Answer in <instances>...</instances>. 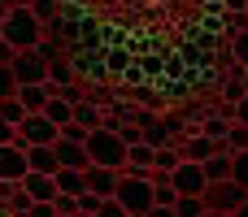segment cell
I'll list each match as a JSON object with an SVG mask.
<instances>
[{"mask_svg": "<svg viewBox=\"0 0 248 217\" xmlns=\"http://www.w3.org/2000/svg\"><path fill=\"white\" fill-rule=\"evenodd\" d=\"M44 35H48V26H44L31 9H9V17H4V26H0V39L13 43L17 52H35V48L44 43Z\"/></svg>", "mask_w": 248, "mask_h": 217, "instance_id": "1", "label": "cell"}, {"mask_svg": "<svg viewBox=\"0 0 248 217\" xmlns=\"http://www.w3.org/2000/svg\"><path fill=\"white\" fill-rule=\"evenodd\" d=\"M126 152H131V148H126V139H122L118 130H105V126H100V130L87 135V157H92V165H100V170H118V174H122V170H126Z\"/></svg>", "mask_w": 248, "mask_h": 217, "instance_id": "2", "label": "cell"}, {"mask_svg": "<svg viewBox=\"0 0 248 217\" xmlns=\"http://www.w3.org/2000/svg\"><path fill=\"white\" fill-rule=\"evenodd\" d=\"M113 200L126 209V217H148L157 209V196H153V178H135V174H122Z\"/></svg>", "mask_w": 248, "mask_h": 217, "instance_id": "3", "label": "cell"}, {"mask_svg": "<svg viewBox=\"0 0 248 217\" xmlns=\"http://www.w3.org/2000/svg\"><path fill=\"white\" fill-rule=\"evenodd\" d=\"M201 200H205V209H209V213L231 217L235 209H244V204H248V191L240 187V183H235V178H227V183H209Z\"/></svg>", "mask_w": 248, "mask_h": 217, "instance_id": "4", "label": "cell"}, {"mask_svg": "<svg viewBox=\"0 0 248 217\" xmlns=\"http://www.w3.org/2000/svg\"><path fill=\"white\" fill-rule=\"evenodd\" d=\"M57 139H61V130H57L44 113H31V117L17 126V135H13V144H17L22 152H26V148H52Z\"/></svg>", "mask_w": 248, "mask_h": 217, "instance_id": "5", "label": "cell"}, {"mask_svg": "<svg viewBox=\"0 0 248 217\" xmlns=\"http://www.w3.org/2000/svg\"><path fill=\"white\" fill-rule=\"evenodd\" d=\"M13 78H17V87H39V83H48V61L39 52H17L13 57Z\"/></svg>", "mask_w": 248, "mask_h": 217, "instance_id": "6", "label": "cell"}, {"mask_svg": "<svg viewBox=\"0 0 248 217\" xmlns=\"http://www.w3.org/2000/svg\"><path fill=\"white\" fill-rule=\"evenodd\" d=\"M170 183H174L179 196H205V187H209V178H205V170H201L196 161H183V165L170 174Z\"/></svg>", "mask_w": 248, "mask_h": 217, "instance_id": "7", "label": "cell"}, {"mask_svg": "<svg viewBox=\"0 0 248 217\" xmlns=\"http://www.w3.org/2000/svg\"><path fill=\"white\" fill-rule=\"evenodd\" d=\"M26 174H31L26 152H22L17 144H4V148H0V183H22Z\"/></svg>", "mask_w": 248, "mask_h": 217, "instance_id": "8", "label": "cell"}, {"mask_svg": "<svg viewBox=\"0 0 248 217\" xmlns=\"http://www.w3.org/2000/svg\"><path fill=\"white\" fill-rule=\"evenodd\" d=\"M22 191L31 196V204H57V178H48V174H26L22 178Z\"/></svg>", "mask_w": 248, "mask_h": 217, "instance_id": "9", "label": "cell"}, {"mask_svg": "<svg viewBox=\"0 0 248 217\" xmlns=\"http://www.w3.org/2000/svg\"><path fill=\"white\" fill-rule=\"evenodd\" d=\"M57 148V161H61V170H92V157H87V144H70V139H57L52 144Z\"/></svg>", "mask_w": 248, "mask_h": 217, "instance_id": "10", "label": "cell"}, {"mask_svg": "<svg viewBox=\"0 0 248 217\" xmlns=\"http://www.w3.org/2000/svg\"><path fill=\"white\" fill-rule=\"evenodd\" d=\"M118 183H122V174H118V170H100V165H92V170H87V191H92V196H100V200H113Z\"/></svg>", "mask_w": 248, "mask_h": 217, "instance_id": "11", "label": "cell"}, {"mask_svg": "<svg viewBox=\"0 0 248 217\" xmlns=\"http://www.w3.org/2000/svg\"><path fill=\"white\" fill-rule=\"evenodd\" d=\"M179 148H183V161H196V165H205V161H209L214 152H222V148H218L214 139H205L201 130H196V135H187V139H183Z\"/></svg>", "mask_w": 248, "mask_h": 217, "instance_id": "12", "label": "cell"}, {"mask_svg": "<svg viewBox=\"0 0 248 217\" xmlns=\"http://www.w3.org/2000/svg\"><path fill=\"white\" fill-rule=\"evenodd\" d=\"M26 165H31V174H48V178H57V170H61L57 148H26Z\"/></svg>", "mask_w": 248, "mask_h": 217, "instance_id": "13", "label": "cell"}, {"mask_svg": "<svg viewBox=\"0 0 248 217\" xmlns=\"http://www.w3.org/2000/svg\"><path fill=\"white\" fill-rule=\"evenodd\" d=\"M48 100H52V87H48V83H39V87H17V104H22L26 113H44Z\"/></svg>", "mask_w": 248, "mask_h": 217, "instance_id": "14", "label": "cell"}, {"mask_svg": "<svg viewBox=\"0 0 248 217\" xmlns=\"http://www.w3.org/2000/svg\"><path fill=\"white\" fill-rule=\"evenodd\" d=\"M231 126H235V122H231V117H222V113H209V117H201V135H205V139H214L218 148L227 144Z\"/></svg>", "mask_w": 248, "mask_h": 217, "instance_id": "15", "label": "cell"}, {"mask_svg": "<svg viewBox=\"0 0 248 217\" xmlns=\"http://www.w3.org/2000/svg\"><path fill=\"white\" fill-rule=\"evenodd\" d=\"M74 122H78L83 130H100V126H105V109H100L96 100H83V104H74Z\"/></svg>", "mask_w": 248, "mask_h": 217, "instance_id": "16", "label": "cell"}, {"mask_svg": "<svg viewBox=\"0 0 248 217\" xmlns=\"http://www.w3.org/2000/svg\"><path fill=\"white\" fill-rule=\"evenodd\" d=\"M201 170H205V178H209V183H227V178H231V170H235V161H231V152H214Z\"/></svg>", "mask_w": 248, "mask_h": 217, "instance_id": "17", "label": "cell"}, {"mask_svg": "<svg viewBox=\"0 0 248 217\" xmlns=\"http://www.w3.org/2000/svg\"><path fill=\"white\" fill-rule=\"evenodd\" d=\"M179 165H183V148H179V144L157 148V157H153V170H157V174H174Z\"/></svg>", "mask_w": 248, "mask_h": 217, "instance_id": "18", "label": "cell"}, {"mask_svg": "<svg viewBox=\"0 0 248 217\" xmlns=\"http://www.w3.org/2000/svg\"><path fill=\"white\" fill-rule=\"evenodd\" d=\"M57 191L61 196H83L87 191V174L83 170H57Z\"/></svg>", "mask_w": 248, "mask_h": 217, "instance_id": "19", "label": "cell"}, {"mask_svg": "<svg viewBox=\"0 0 248 217\" xmlns=\"http://www.w3.org/2000/svg\"><path fill=\"white\" fill-rule=\"evenodd\" d=\"M44 117H48L57 130H65V126L74 122V104H65L61 96H52V100H48V109H44Z\"/></svg>", "mask_w": 248, "mask_h": 217, "instance_id": "20", "label": "cell"}, {"mask_svg": "<svg viewBox=\"0 0 248 217\" xmlns=\"http://www.w3.org/2000/svg\"><path fill=\"white\" fill-rule=\"evenodd\" d=\"M153 196H157L161 209H174V204H179V191H174L170 174H157V170H153Z\"/></svg>", "mask_w": 248, "mask_h": 217, "instance_id": "21", "label": "cell"}, {"mask_svg": "<svg viewBox=\"0 0 248 217\" xmlns=\"http://www.w3.org/2000/svg\"><path fill=\"white\" fill-rule=\"evenodd\" d=\"M144 144H148V148H166V144H174V135L166 130V117H157V122L144 126Z\"/></svg>", "mask_w": 248, "mask_h": 217, "instance_id": "22", "label": "cell"}, {"mask_svg": "<svg viewBox=\"0 0 248 217\" xmlns=\"http://www.w3.org/2000/svg\"><path fill=\"white\" fill-rule=\"evenodd\" d=\"M31 13H35L44 26H52V22L61 17V0H35V4H31Z\"/></svg>", "mask_w": 248, "mask_h": 217, "instance_id": "23", "label": "cell"}, {"mask_svg": "<svg viewBox=\"0 0 248 217\" xmlns=\"http://www.w3.org/2000/svg\"><path fill=\"white\" fill-rule=\"evenodd\" d=\"M222 152H231V157H240V152H248V126H231V135H227Z\"/></svg>", "mask_w": 248, "mask_h": 217, "instance_id": "24", "label": "cell"}, {"mask_svg": "<svg viewBox=\"0 0 248 217\" xmlns=\"http://www.w3.org/2000/svg\"><path fill=\"white\" fill-rule=\"evenodd\" d=\"M0 117H4V122H9V126L17 130V126H22V122H26L31 113H26V109H22L17 100H0Z\"/></svg>", "mask_w": 248, "mask_h": 217, "instance_id": "25", "label": "cell"}, {"mask_svg": "<svg viewBox=\"0 0 248 217\" xmlns=\"http://www.w3.org/2000/svg\"><path fill=\"white\" fill-rule=\"evenodd\" d=\"M174 213L179 217H205V200H201V196H179Z\"/></svg>", "mask_w": 248, "mask_h": 217, "instance_id": "26", "label": "cell"}, {"mask_svg": "<svg viewBox=\"0 0 248 217\" xmlns=\"http://www.w3.org/2000/svg\"><path fill=\"white\" fill-rule=\"evenodd\" d=\"M0 100H17V78H13V65H0Z\"/></svg>", "mask_w": 248, "mask_h": 217, "instance_id": "27", "label": "cell"}, {"mask_svg": "<svg viewBox=\"0 0 248 217\" xmlns=\"http://www.w3.org/2000/svg\"><path fill=\"white\" fill-rule=\"evenodd\" d=\"M231 57H235V65L248 70V30H240V35L231 39Z\"/></svg>", "mask_w": 248, "mask_h": 217, "instance_id": "28", "label": "cell"}, {"mask_svg": "<svg viewBox=\"0 0 248 217\" xmlns=\"http://www.w3.org/2000/svg\"><path fill=\"white\" fill-rule=\"evenodd\" d=\"M231 161H235V170H231V178H235V183H240V187L248 191V152H240V157H231Z\"/></svg>", "mask_w": 248, "mask_h": 217, "instance_id": "29", "label": "cell"}, {"mask_svg": "<svg viewBox=\"0 0 248 217\" xmlns=\"http://www.w3.org/2000/svg\"><path fill=\"white\" fill-rule=\"evenodd\" d=\"M78 213V196H57V217H74Z\"/></svg>", "mask_w": 248, "mask_h": 217, "instance_id": "30", "label": "cell"}, {"mask_svg": "<svg viewBox=\"0 0 248 217\" xmlns=\"http://www.w3.org/2000/svg\"><path fill=\"white\" fill-rule=\"evenodd\" d=\"M87 135H92V130H83L78 122H70V126L61 130V139H70V144H87Z\"/></svg>", "mask_w": 248, "mask_h": 217, "instance_id": "31", "label": "cell"}, {"mask_svg": "<svg viewBox=\"0 0 248 217\" xmlns=\"http://www.w3.org/2000/svg\"><path fill=\"white\" fill-rule=\"evenodd\" d=\"M100 204H105V200H100V196H92V191H83V196H78V213H100Z\"/></svg>", "mask_w": 248, "mask_h": 217, "instance_id": "32", "label": "cell"}, {"mask_svg": "<svg viewBox=\"0 0 248 217\" xmlns=\"http://www.w3.org/2000/svg\"><path fill=\"white\" fill-rule=\"evenodd\" d=\"M231 122H235V126H248V96L235 104V109H231Z\"/></svg>", "mask_w": 248, "mask_h": 217, "instance_id": "33", "label": "cell"}, {"mask_svg": "<svg viewBox=\"0 0 248 217\" xmlns=\"http://www.w3.org/2000/svg\"><path fill=\"white\" fill-rule=\"evenodd\" d=\"M96 217H126V209H122L118 200H105V204H100V213H96Z\"/></svg>", "mask_w": 248, "mask_h": 217, "instance_id": "34", "label": "cell"}, {"mask_svg": "<svg viewBox=\"0 0 248 217\" xmlns=\"http://www.w3.org/2000/svg\"><path fill=\"white\" fill-rule=\"evenodd\" d=\"M26 217H57V204H31Z\"/></svg>", "mask_w": 248, "mask_h": 217, "instance_id": "35", "label": "cell"}, {"mask_svg": "<svg viewBox=\"0 0 248 217\" xmlns=\"http://www.w3.org/2000/svg\"><path fill=\"white\" fill-rule=\"evenodd\" d=\"M13 57H17V48H13V43H4V39H0V65H13Z\"/></svg>", "mask_w": 248, "mask_h": 217, "instance_id": "36", "label": "cell"}, {"mask_svg": "<svg viewBox=\"0 0 248 217\" xmlns=\"http://www.w3.org/2000/svg\"><path fill=\"white\" fill-rule=\"evenodd\" d=\"M13 135H17V130H13V126L0 117V148H4V144H13Z\"/></svg>", "mask_w": 248, "mask_h": 217, "instance_id": "37", "label": "cell"}, {"mask_svg": "<svg viewBox=\"0 0 248 217\" xmlns=\"http://www.w3.org/2000/svg\"><path fill=\"white\" fill-rule=\"evenodd\" d=\"M148 217H179V213H174V209H161V204H157V209H153Z\"/></svg>", "mask_w": 248, "mask_h": 217, "instance_id": "38", "label": "cell"}, {"mask_svg": "<svg viewBox=\"0 0 248 217\" xmlns=\"http://www.w3.org/2000/svg\"><path fill=\"white\" fill-rule=\"evenodd\" d=\"M231 217H248V204H244V209H235V213H231Z\"/></svg>", "mask_w": 248, "mask_h": 217, "instance_id": "39", "label": "cell"}, {"mask_svg": "<svg viewBox=\"0 0 248 217\" xmlns=\"http://www.w3.org/2000/svg\"><path fill=\"white\" fill-rule=\"evenodd\" d=\"M4 17H9V9H4V4H0V26H4Z\"/></svg>", "mask_w": 248, "mask_h": 217, "instance_id": "40", "label": "cell"}, {"mask_svg": "<svg viewBox=\"0 0 248 217\" xmlns=\"http://www.w3.org/2000/svg\"><path fill=\"white\" fill-rule=\"evenodd\" d=\"M205 217H222V213H209V209H205Z\"/></svg>", "mask_w": 248, "mask_h": 217, "instance_id": "41", "label": "cell"}, {"mask_svg": "<svg viewBox=\"0 0 248 217\" xmlns=\"http://www.w3.org/2000/svg\"><path fill=\"white\" fill-rule=\"evenodd\" d=\"M74 217H96V213H74Z\"/></svg>", "mask_w": 248, "mask_h": 217, "instance_id": "42", "label": "cell"}, {"mask_svg": "<svg viewBox=\"0 0 248 217\" xmlns=\"http://www.w3.org/2000/svg\"><path fill=\"white\" fill-rule=\"evenodd\" d=\"M244 91H248V70H244Z\"/></svg>", "mask_w": 248, "mask_h": 217, "instance_id": "43", "label": "cell"}, {"mask_svg": "<svg viewBox=\"0 0 248 217\" xmlns=\"http://www.w3.org/2000/svg\"><path fill=\"white\" fill-rule=\"evenodd\" d=\"M244 17H248V4H244Z\"/></svg>", "mask_w": 248, "mask_h": 217, "instance_id": "44", "label": "cell"}]
</instances>
